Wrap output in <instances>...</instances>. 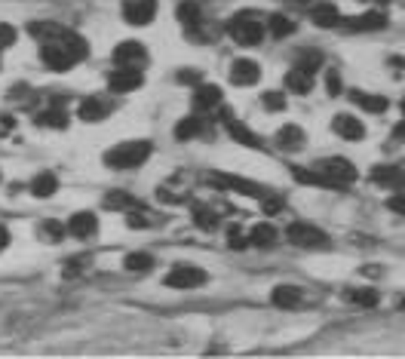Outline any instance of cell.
<instances>
[{"instance_id":"1","label":"cell","mask_w":405,"mask_h":359,"mask_svg":"<svg viewBox=\"0 0 405 359\" xmlns=\"http://www.w3.org/2000/svg\"><path fill=\"white\" fill-rule=\"evenodd\" d=\"M87 53H89L87 40L74 31H68L65 37H59V40L44 43V62H46V68H53V71H68L71 64H77Z\"/></svg>"},{"instance_id":"2","label":"cell","mask_w":405,"mask_h":359,"mask_svg":"<svg viewBox=\"0 0 405 359\" xmlns=\"http://www.w3.org/2000/svg\"><path fill=\"white\" fill-rule=\"evenodd\" d=\"M151 157V141H123V145L111 148L108 154H105V163H108L111 169H138L141 163Z\"/></svg>"},{"instance_id":"3","label":"cell","mask_w":405,"mask_h":359,"mask_svg":"<svg viewBox=\"0 0 405 359\" xmlns=\"http://www.w3.org/2000/svg\"><path fill=\"white\" fill-rule=\"evenodd\" d=\"M227 34L240 43V46H258L261 37H264V25H261L258 16L252 12H240L227 21Z\"/></svg>"},{"instance_id":"4","label":"cell","mask_w":405,"mask_h":359,"mask_svg":"<svg viewBox=\"0 0 405 359\" xmlns=\"http://www.w3.org/2000/svg\"><path fill=\"white\" fill-rule=\"evenodd\" d=\"M209 279V274H206L203 268H197V264H175L172 270L166 274V286L169 289H200V286Z\"/></svg>"},{"instance_id":"5","label":"cell","mask_w":405,"mask_h":359,"mask_svg":"<svg viewBox=\"0 0 405 359\" xmlns=\"http://www.w3.org/2000/svg\"><path fill=\"white\" fill-rule=\"evenodd\" d=\"M286 240L292 243V246H298V249H323V246H329V236L319 231V227H314V225H304V221L289 225Z\"/></svg>"},{"instance_id":"6","label":"cell","mask_w":405,"mask_h":359,"mask_svg":"<svg viewBox=\"0 0 405 359\" xmlns=\"http://www.w3.org/2000/svg\"><path fill=\"white\" fill-rule=\"evenodd\" d=\"M316 166L323 169L329 178H335L338 184H350L353 178H357V166H353L347 157H325V160H319Z\"/></svg>"},{"instance_id":"7","label":"cell","mask_w":405,"mask_h":359,"mask_svg":"<svg viewBox=\"0 0 405 359\" xmlns=\"http://www.w3.org/2000/svg\"><path fill=\"white\" fill-rule=\"evenodd\" d=\"M114 62H117L120 68H141V64L147 62V53L138 40H123L114 49Z\"/></svg>"},{"instance_id":"8","label":"cell","mask_w":405,"mask_h":359,"mask_svg":"<svg viewBox=\"0 0 405 359\" xmlns=\"http://www.w3.org/2000/svg\"><path fill=\"white\" fill-rule=\"evenodd\" d=\"M145 83V77H141V68H114L111 77H108V86L111 92H132L138 89V86Z\"/></svg>"},{"instance_id":"9","label":"cell","mask_w":405,"mask_h":359,"mask_svg":"<svg viewBox=\"0 0 405 359\" xmlns=\"http://www.w3.org/2000/svg\"><path fill=\"white\" fill-rule=\"evenodd\" d=\"M157 12V0H126L123 6V19L129 25H147Z\"/></svg>"},{"instance_id":"10","label":"cell","mask_w":405,"mask_h":359,"mask_svg":"<svg viewBox=\"0 0 405 359\" xmlns=\"http://www.w3.org/2000/svg\"><path fill=\"white\" fill-rule=\"evenodd\" d=\"M332 129H335L341 139H347V141H362L366 139V126H362V120L353 117V114H338V117L332 120Z\"/></svg>"},{"instance_id":"11","label":"cell","mask_w":405,"mask_h":359,"mask_svg":"<svg viewBox=\"0 0 405 359\" xmlns=\"http://www.w3.org/2000/svg\"><path fill=\"white\" fill-rule=\"evenodd\" d=\"M224 126H227V135H231L233 141H240V145H246V148H261V139L258 135L249 129L243 120H237L233 114H224Z\"/></svg>"},{"instance_id":"12","label":"cell","mask_w":405,"mask_h":359,"mask_svg":"<svg viewBox=\"0 0 405 359\" xmlns=\"http://www.w3.org/2000/svg\"><path fill=\"white\" fill-rule=\"evenodd\" d=\"M372 182L387 191H399V188H405V169L402 166H375Z\"/></svg>"},{"instance_id":"13","label":"cell","mask_w":405,"mask_h":359,"mask_svg":"<svg viewBox=\"0 0 405 359\" xmlns=\"http://www.w3.org/2000/svg\"><path fill=\"white\" fill-rule=\"evenodd\" d=\"M258 77H261L258 62L240 59V62H233V64H231V80L237 83V86H252V83H258Z\"/></svg>"},{"instance_id":"14","label":"cell","mask_w":405,"mask_h":359,"mask_svg":"<svg viewBox=\"0 0 405 359\" xmlns=\"http://www.w3.org/2000/svg\"><path fill=\"white\" fill-rule=\"evenodd\" d=\"M98 231V221L92 212H74L68 221V234H74L77 240H89L92 234Z\"/></svg>"},{"instance_id":"15","label":"cell","mask_w":405,"mask_h":359,"mask_svg":"<svg viewBox=\"0 0 405 359\" xmlns=\"http://www.w3.org/2000/svg\"><path fill=\"white\" fill-rule=\"evenodd\" d=\"M108 114H111V105L105 102V98H98V96L80 102V120H83V123H102Z\"/></svg>"},{"instance_id":"16","label":"cell","mask_w":405,"mask_h":359,"mask_svg":"<svg viewBox=\"0 0 405 359\" xmlns=\"http://www.w3.org/2000/svg\"><path fill=\"white\" fill-rule=\"evenodd\" d=\"M347 25V31H378V28L387 25V12H362V16L357 19H350V21H344Z\"/></svg>"},{"instance_id":"17","label":"cell","mask_w":405,"mask_h":359,"mask_svg":"<svg viewBox=\"0 0 405 359\" xmlns=\"http://www.w3.org/2000/svg\"><path fill=\"white\" fill-rule=\"evenodd\" d=\"M310 19H314V25L316 28H335L341 25V12H338V6L335 3H316L314 10H310Z\"/></svg>"},{"instance_id":"18","label":"cell","mask_w":405,"mask_h":359,"mask_svg":"<svg viewBox=\"0 0 405 359\" xmlns=\"http://www.w3.org/2000/svg\"><path fill=\"white\" fill-rule=\"evenodd\" d=\"M28 31H31V37H37L40 43H49V40L65 37L68 28L59 25V21H34V25H28Z\"/></svg>"},{"instance_id":"19","label":"cell","mask_w":405,"mask_h":359,"mask_svg":"<svg viewBox=\"0 0 405 359\" xmlns=\"http://www.w3.org/2000/svg\"><path fill=\"white\" fill-rule=\"evenodd\" d=\"M286 86L292 92H298V96H307V92L314 89V71H304V68L295 64V68L286 74Z\"/></svg>"},{"instance_id":"20","label":"cell","mask_w":405,"mask_h":359,"mask_svg":"<svg viewBox=\"0 0 405 359\" xmlns=\"http://www.w3.org/2000/svg\"><path fill=\"white\" fill-rule=\"evenodd\" d=\"M215 182H218V184H224V188H231V191H240V193H246V197H267V191L261 188V184H255V182H246V178L215 175Z\"/></svg>"},{"instance_id":"21","label":"cell","mask_w":405,"mask_h":359,"mask_svg":"<svg viewBox=\"0 0 405 359\" xmlns=\"http://www.w3.org/2000/svg\"><path fill=\"white\" fill-rule=\"evenodd\" d=\"M222 105V89L218 86H197L194 92V107L197 111H212Z\"/></svg>"},{"instance_id":"22","label":"cell","mask_w":405,"mask_h":359,"mask_svg":"<svg viewBox=\"0 0 405 359\" xmlns=\"http://www.w3.org/2000/svg\"><path fill=\"white\" fill-rule=\"evenodd\" d=\"M270 301H273L276 307H282V310H292V307L301 304V289H298V286H276Z\"/></svg>"},{"instance_id":"23","label":"cell","mask_w":405,"mask_h":359,"mask_svg":"<svg viewBox=\"0 0 405 359\" xmlns=\"http://www.w3.org/2000/svg\"><path fill=\"white\" fill-rule=\"evenodd\" d=\"M350 98H353V105L362 107V111H368V114H384L387 111V98L384 96H372V92H350Z\"/></svg>"},{"instance_id":"24","label":"cell","mask_w":405,"mask_h":359,"mask_svg":"<svg viewBox=\"0 0 405 359\" xmlns=\"http://www.w3.org/2000/svg\"><path fill=\"white\" fill-rule=\"evenodd\" d=\"M276 227L273 225H255L252 227V234H249V243H252V246H258V249H270L276 243Z\"/></svg>"},{"instance_id":"25","label":"cell","mask_w":405,"mask_h":359,"mask_svg":"<svg viewBox=\"0 0 405 359\" xmlns=\"http://www.w3.org/2000/svg\"><path fill=\"white\" fill-rule=\"evenodd\" d=\"M55 191H59V178H55L53 172H40V175L31 182V193H34V197H53Z\"/></svg>"},{"instance_id":"26","label":"cell","mask_w":405,"mask_h":359,"mask_svg":"<svg viewBox=\"0 0 405 359\" xmlns=\"http://www.w3.org/2000/svg\"><path fill=\"white\" fill-rule=\"evenodd\" d=\"M301 141H304L301 126H282L280 132H276V145L286 148V150H298L301 148Z\"/></svg>"},{"instance_id":"27","label":"cell","mask_w":405,"mask_h":359,"mask_svg":"<svg viewBox=\"0 0 405 359\" xmlns=\"http://www.w3.org/2000/svg\"><path fill=\"white\" fill-rule=\"evenodd\" d=\"M179 21L184 31H197V25H200V6L194 3V0H184L179 6Z\"/></svg>"},{"instance_id":"28","label":"cell","mask_w":405,"mask_h":359,"mask_svg":"<svg viewBox=\"0 0 405 359\" xmlns=\"http://www.w3.org/2000/svg\"><path fill=\"white\" fill-rule=\"evenodd\" d=\"M105 206H108V209H117V212H129V209L138 206V200L126 191H111L108 197H105Z\"/></svg>"},{"instance_id":"29","label":"cell","mask_w":405,"mask_h":359,"mask_svg":"<svg viewBox=\"0 0 405 359\" xmlns=\"http://www.w3.org/2000/svg\"><path fill=\"white\" fill-rule=\"evenodd\" d=\"M34 123L37 126H49V129H65L68 126V114L62 111V107H49V111L37 114L34 117Z\"/></svg>"},{"instance_id":"30","label":"cell","mask_w":405,"mask_h":359,"mask_svg":"<svg viewBox=\"0 0 405 359\" xmlns=\"http://www.w3.org/2000/svg\"><path fill=\"white\" fill-rule=\"evenodd\" d=\"M200 132H203V120L200 117H184V120H179V126H175V139L179 141H190V139H197Z\"/></svg>"},{"instance_id":"31","label":"cell","mask_w":405,"mask_h":359,"mask_svg":"<svg viewBox=\"0 0 405 359\" xmlns=\"http://www.w3.org/2000/svg\"><path fill=\"white\" fill-rule=\"evenodd\" d=\"M194 225L200 227V231H215V227H218V215L212 212L209 206L197 203V206H194Z\"/></svg>"},{"instance_id":"32","label":"cell","mask_w":405,"mask_h":359,"mask_svg":"<svg viewBox=\"0 0 405 359\" xmlns=\"http://www.w3.org/2000/svg\"><path fill=\"white\" fill-rule=\"evenodd\" d=\"M267 25H270V34H273V37H289V34H295V21L286 19V16H280V12H276V16H270Z\"/></svg>"},{"instance_id":"33","label":"cell","mask_w":405,"mask_h":359,"mask_svg":"<svg viewBox=\"0 0 405 359\" xmlns=\"http://www.w3.org/2000/svg\"><path fill=\"white\" fill-rule=\"evenodd\" d=\"M347 301H353L357 307H375L378 304V292L375 289H350L347 292Z\"/></svg>"},{"instance_id":"34","label":"cell","mask_w":405,"mask_h":359,"mask_svg":"<svg viewBox=\"0 0 405 359\" xmlns=\"http://www.w3.org/2000/svg\"><path fill=\"white\" fill-rule=\"evenodd\" d=\"M123 264H126V270H138V274H145V270L154 268V258L147 252H132V255H126Z\"/></svg>"},{"instance_id":"35","label":"cell","mask_w":405,"mask_h":359,"mask_svg":"<svg viewBox=\"0 0 405 359\" xmlns=\"http://www.w3.org/2000/svg\"><path fill=\"white\" fill-rule=\"evenodd\" d=\"M295 64H298V68H304V71H316L319 64H323V55H319L316 49H310V53H301V55H298Z\"/></svg>"},{"instance_id":"36","label":"cell","mask_w":405,"mask_h":359,"mask_svg":"<svg viewBox=\"0 0 405 359\" xmlns=\"http://www.w3.org/2000/svg\"><path fill=\"white\" fill-rule=\"evenodd\" d=\"M264 107H267V111H282V107H286V96H282V92H276V89L264 92Z\"/></svg>"},{"instance_id":"37","label":"cell","mask_w":405,"mask_h":359,"mask_svg":"<svg viewBox=\"0 0 405 359\" xmlns=\"http://www.w3.org/2000/svg\"><path fill=\"white\" fill-rule=\"evenodd\" d=\"M40 231L46 234V240H49V243H55V240H62V236H65V231H68V227H62L59 221H46V225L40 227Z\"/></svg>"},{"instance_id":"38","label":"cell","mask_w":405,"mask_h":359,"mask_svg":"<svg viewBox=\"0 0 405 359\" xmlns=\"http://www.w3.org/2000/svg\"><path fill=\"white\" fill-rule=\"evenodd\" d=\"M227 246H231V249H246L249 246L240 227H231V231H227Z\"/></svg>"},{"instance_id":"39","label":"cell","mask_w":405,"mask_h":359,"mask_svg":"<svg viewBox=\"0 0 405 359\" xmlns=\"http://www.w3.org/2000/svg\"><path fill=\"white\" fill-rule=\"evenodd\" d=\"M12 43H16V28H12V25H3V21H0V49L12 46Z\"/></svg>"},{"instance_id":"40","label":"cell","mask_w":405,"mask_h":359,"mask_svg":"<svg viewBox=\"0 0 405 359\" xmlns=\"http://www.w3.org/2000/svg\"><path fill=\"white\" fill-rule=\"evenodd\" d=\"M387 206H390V209H393L396 215H405V188H399V191H396L393 197L387 200Z\"/></svg>"},{"instance_id":"41","label":"cell","mask_w":405,"mask_h":359,"mask_svg":"<svg viewBox=\"0 0 405 359\" xmlns=\"http://www.w3.org/2000/svg\"><path fill=\"white\" fill-rule=\"evenodd\" d=\"M325 86H329V96H338V92H341V74H338V71H329Z\"/></svg>"},{"instance_id":"42","label":"cell","mask_w":405,"mask_h":359,"mask_svg":"<svg viewBox=\"0 0 405 359\" xmlns=\"http://www.w3.org/2000/svg\"><path fill=\"white\" fill-rule=\"evenodd\" d=\"M83 264H87V261H83V258H71V261H68V270H65V274H68V277L80 274V270H83Z\"/></svg>"},{"instance_id":"43","label":"cell","mask_w":405,"mask_h":359,"mask_svg":"<svg viewBox=\"0 0 405 359\" xmlns=\"http://www.w3.org/2000/svg\"><path fill=\"white\" fill-rule=\"evenodd\" d=\"M179 80L181 83H197V80H200V74H197V71H181Z\"/></svg>"},{"instance_id":"44","label":"cell","mask_w":405,"mask_h":359,"mask_svg":"<svg viewBox=\"0 0 405 359\" xmlns=\"http://www.w3.org/2000/svg\"><path fill=\"white\" fill-rule=\"evenodd\" d=\"M6 246H10V231H6V227L0 225V252H3Z\"/></svg>"},{"instance_id":"45","label":"cell","mask_w":405,"mask_h":359,"mask_svg":"<svg viewBox=\"0 0 405 359\" xmlns=\"http://www.w3.org/2000/svg\"><path fill=\"white\" fill-rule=\"evenodd\" d=\"M393 139H405V117H402V123L393 129Z\"/></svg>"},{"instance_id":"46","label":"cell","mask_w":405,"mask_h":359,"mask_svg":"<svg viewBox=\"0 0 405 359\" xmlns=\"http://www.w3.org/2000/svg\"><path fill=\"white\" fill-rule=\"evenodd\" d=\"M292 3H307V0H292Z\"/></svg>"},{"instance_id":"47","label":"cell","mask_w":405,"mask_h":359,"mask_svg":"<svg viewBox=\"0 0 405 359\" xmlns=\"http://www.w3.org/2000/svg\"><path fill=\"white\" fill-rule=\"evenodd\" d=\"M402 117H405V98H402Z\"/></svg>"},{"instance_id":"48","label":"cell","mask_w":405,"mask_h":359,"mask_svg":"<svg viewBox=\"0 0 405 359\" xmlns=\"http://www.w3.org/2000/svg\"><path fill=\"white\" fill-rule=\"evenodd\" d=\"M399 304H402V310H405V298H402V301H399Z\"/></svg>"}]
</instances>
